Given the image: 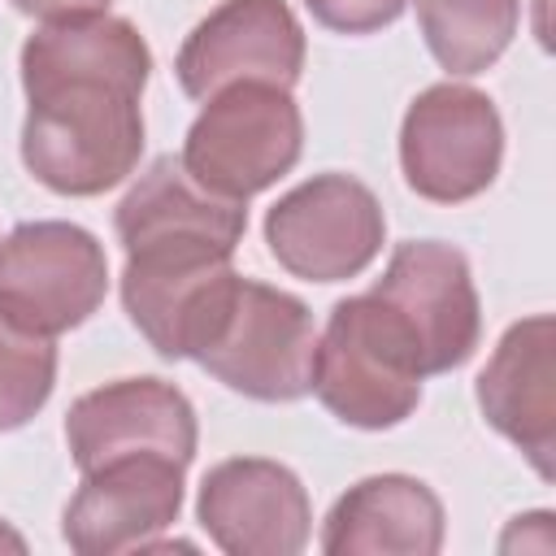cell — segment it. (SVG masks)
Returning a JSON list of instances; mask_svg holds the SVG:
<instances>
[{
  "label": "cell",
  "mask_w": 556,
  "mask_h": 556,
  "mask_svg": "<svg viewBox=\"0 0 556 556\" xmlns=\"http://www.w3.org/2000/svg\"><path fill=\"white\" fill-rule=\"evenodd\" d=\"M65 443L83 473L130 452H156L178 465H191L195 408L174 382L122 378L74 400L65 417Z\"/></svg>",
  "instance_id": "4fadbf2b"
},
{
  "label": "cell",
  "mask_w": 556,
  "mask_h": 556,
  "mask_svg": "<svg viewBox=\"0 0 556 556\" xmlns=\"http://www.w3.org/2000/svg\"><path fill=\"white\" fill-rule=\"evenodd\" d=\"M304 148V117L291 87L274 83H230L208 96L204 113L187 130L182 165L187 174L226 195L248 200L278 182Z\"/></svg>",
  "instance_id": "3957f363"
},
{
  "label": "cell",
  "mask_w": 556,
  "mask_h": 556,
  "mask_svg": "<svg viewBox=\"0 0 556 556\" xmlns=\"http://www.w3.org/2000/svg\"><path fill=\"white\" fill-rule=\"evenodd\" d=\"M421 361L408 326L374 291L339 300L313 356L317 400L356 430L400 426L421 400Z\"/></svg>",
  "instance_id": "7a4b0ae2"
},
{
  "label": "cell",
  "mask_w": 556,
  "mask_h": 556,
  "mask_svg": "<svg viewBox=\"0 0 556 556\" xmlns=\"http://www.w3.org/2000/svg\"><path fill=\"white\" fill-rule=\"evenodd\" d=\"M308 13L339 35H369L391 26L408 0H304Z\"/></svg>",
  "instance_id": "ffe728a7"
},
{
  "label": "cell",
  "mask_w": 556,
  "mask_h": 556,
  "mask_svg": "<svg viewBox=\"0 0 556 556\" xmlns=\"http://www.w3.org/2000/svg\"><path fill=\"white\" fill-rule=\"evenodd\" d=\"M504 126L495 104L460 83L426 87L400 130V165L417 195L434 204H460L486 191L500 174Z\"/></svg>",
  "instance_id": "52a82bcc"
},
{
  "label": "cell",
  "mask_w": 556,
  "mask_h": 556,
  "mask_svg": "<svg viewBox=\"0 0 556 556\" xmlns=\"http://www.w3.org/2000/svg\"><path fill=\"white\" fill-rule=\"evenodd\" d=\"M200 526L230 556H295L308 543V495L300 478L265 456H235L204 473Z\"/></svg>",
  "instance_id": "7c38bea8"
},
{
  "label": "cell",
  "mask_w": 556,
  "mask_h": 556,
  "mask_svg": "<svg viewBox=\"0 0 556 556\" xmlns=\"http://www.w3.org/2000/svg\"><path fill=\"white\" fill-rule=\"evenodd\" d=\"M382 208L374 191L348 174H317L291 187L265 217L274 261L308 282L356 278L382 248Z\"/></svg>",
  "instance_id": "ba28073f"
},
{
  "label": "cell",
  "mask_w": 556,
  "mask_h": 556,
  "mask_svg": "<svg viewBox=\"0 0 556 556\" xmlns=\"http://www.w3.org/2000/svg\"><path fill=\"white\" fill-rule=\"evenodd\" d=\"M556 321L547 313L526 317L504 330L500 348L491 352L482 378H478V404L482 417L526 452V460L539 469V478H552V452H556Z\"/></svg>",
  "instance_id": "5bb4252c"
},
{
  "label": "cell",
  "mask_w": 556,
  "mask_h": 556,
  "mask_svg": "<svg viewBox=\"0 0 556 556\" xmlns=\"http://www.w3.org/2000/svg\"><path fill=\"white\" fill-rule=\"evenodd\" d=\"M117 239L122 248L143 243H217L230 248L243 239L248 208L243 200H226L200 187L182 161L161 156L117 204Z\"/></svg>",
  "instance_id": "2e32d148"
},
{
  "label": "cell",
  "mask_w": 556,
  "mask_h": 556,
  "mask_svg": "<svg viewBox=\"0 0 556 556\" xmlns=\"http://www.w3.org/2000/svg\"><path fill=\"white\" fill-rule=\"evenodd\" d=\"M374 295L395 308L417 343L421 374H447L465 365L482 334V308L469 278V261L452 243L413 239L391 252Z\"/></svg>",
  "instance_id": "9c48e42d"
},
{
  "label": "cell",
  "mask_w": 556,
  "mask_h": 556,
  "mask_svg": "<svg viewBox=\"0 0 556 556\" xmlns=\"http://www.w3.org/2000/svg\"><path fill=\"white\" fill-rule=\"evenodd\" d=\"M13 4L30 17L56 22V17H78V13H104L113 0H13Z\"/></svg>",
  "instance_id": "44dd1931"
},
{
  "label": "cell",
  "mask_w": 556,
  "mask_h": 556,
  "mask_svg": "<svg viewBox=\"0 0 556 556\" xmlns=\"http://www.w3.org/2000/svg\"><path fill=\"white\" fill-rule=\"evenodd\" d=\"M56 348L0 313V434L26 426L52 395Z\"/></svg>",
  "instance_id": "d6986e66"
},
{
  "label": "cell",
  "mask_w": 556,
  "mask_h": 556,
  "mask_svg": "<svg viewBox=\"0 0 556 556\" xmlns=\"http://www.w3.org/2000/svg\"><path fill=\"white\" fill-rule=\"evenodd\" d=\"M22 161L61 195L117 187L143 152L139 87L113 78H56L26 91Z\"/></svg>",
  "instance_id": "6da1fadb"
},
{
  "label": "cell",
  "mask_w": 556,
  "mask_h": 556,
  "mask_svg": "<svg viewBox=\"0 0 556 556\" xmlns=\"http://www.w3.org/2000/svg\"><path fill=\"white\" fill-rule=\"evenodd\" d=\"M230 256L217 243H143L126 252L122 304L165 361H195L213 343L239 287Z\"/></svg>",
  "instance_id": "277c9868"
},
{
  "label": "cell",
  "mask_w": 556,
  "mask_h": 556,
  "mask_svg": "<svg viewBox=\"0 0 556 556\" xmlns=\"http://www.w3.org/2000/svg\"><path fill=\"white\" fill-rule=\"evenodd\" d=\"M109 291V261L91 230L26 222L0 243V313L30 334L83 326Z\"/></svg>",
  "instance_id": "8992f818"
},
{
  "label": "cell",
  "mask_w": 556,
  "mask_h": 556,
  "mask_svg": "<svg viewBox=\"0 0 556 556\" xmlns=\"http://www.w3.org/2000/svg\"><path fill=\"white\" fill-rule=\"evenodd\" d=\"M152 52L126 17L78 13L56 17L35 30L22 48V87H43L56 78H113L143 91Z\"/></svg>",
  "instance_id": "e0dca14e"
},
{
  "label": "cell",
  "mask_w": 556,
  "mask_h": 556,
  "mask_svg": "<svg viewBox=\"0 0 556 556\" xmlns=\"http://www.w3.org/2000/svg\"><path fill=\"white\" fill-rule=\"evenodd\" d=\"M521 0H417L421 35L452 74H482L517 35Z\"/></svg>",
  "instance_id": "ac0fdd59"
},
{
  "label": "cell",
  "mask_w": 556,
  "mask_h": 556,
  "mask_svg": "<svg viewBox=\"0 0 556 556\" xmlns=\"http://www.w3.org/2000/svg\"><path fill=\"white\" fill-rule=\"evenodd\" d=\"M174 70L195 100L230 83L291 87L304 70V30L287 0H226L187 35Z\"/></svg>",
  "instance_id": "30bf717a"
},
{
  "label": "cell",
  "mask_w": 556,
  "mask_h": 556,
  "mask_svg": "<svg viewBox=\"0 0 556 556\" xmlns=\"http://www.w3.org/2000/svg\"><path fill=\"white\" fill-rule=\"evenodd\" d=\"M443 547V504L408 473H378L348 486L321 530L330 556H434Z\"/></svg>",
  "instance_id": "9a60e30c"
},
{
  "label": "cell",
  "mask_w": 556,
  "mask_h": 556,
  "mask_svg": "<svg viewBox=\"0 0 556 556\" xmlns=\"http://www.w3.org/2000/svg\"><path fill=\"white\" fill-rule=\"evenodd\" d=\"M313 313L278 287L239 278L213 343L195 361L239 395L287 404L313 391Z\"/></svg>",
  "instance_id": "5b68a950"
},
{
  "label": "cell",
  "mask_w": 556,
  "mask_h": 556,
  "mask_svg": "<svg viewBox=\"0 0 556 556\" xmlns=\"http://www.w3.org/2000/svg\"><path fill=\"white\" fill-rule=\"evenodd\" d=\"M182 469L187 465L156 452H130L87 469L65 508V543L83 556H113L152 543L178 521Z\"/></svg>",
  "instance_id": "8fae6325"
},
{
  "label": "cell",
  "mask_w": 556,
  "mask_h": 556,
  "mask_svg": "<svg viewBox=\"0 0 556 556\" xmlns=\"http://www.w3.org/2000/svg\"><path fill=\"white\" fill-rule=\"evenodd\" d=\"M0 552H26V539L0 521Z\"/></svg>",
  "instance_id": "7402d4cb"
}]
</instances>
